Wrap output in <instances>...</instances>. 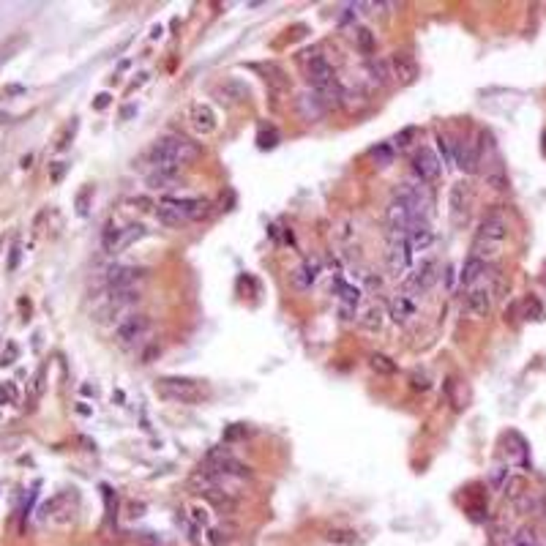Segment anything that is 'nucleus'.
Instances as JSON below:
<instances>
[{
    "label": "nucleus",
    "instance_id": "nucleus-1",
    "mask_svg": "<svg viewBox=\"0 0 546 546\" xmlns=\"http://www.w3.org/2000/svg\"><path fill=\"white\" fill-rule=\"evenodd\" d=\"M202 156V147L197 145L194 140L183 137V134H164L159 137L153 145L147 147L145 159L153 164V167H162V164H191Z\"/></svg>",
    "mask_w": 546,
    "mask_h": 546
},
{
    "label": "nucleus",
    "instance_id": "nucleus-2",
    "mask_svg": "<svg viewBox=\"0 0 546 546\" xmlns=\"http://www.w3.org/2000/svg\"><path fill=\"white\" fill-rule=\"evenodd\" d=\"M202 467L210 470V473H216L219 478H224L227 483L252 478V467H249V464H243V462H238L227 448H210L208 454H205V459H202Z\"/></svg>",
    "mask_w": 546,
    "mask_h": 546
},
{
    "label": "nucleus",
    "instance_id": "nucleus-3",
    "mask_svg": "<svg viewBox=\"0 0 546 546\" xmlns=\"http://www.w3.org/2000/svg\"><path fill=\"white\" fill-rule=\"evenodd\" d=\"M156 394L175 404H197L205 399V388L191 377H162L156 382Z\"/></svg>",
    "mask_w": 546,
    "mask_h": 546
},
{
    "label": "nucleus",
    "instance_id": "nucleus-4",
    "mask_svg": "<svg viewBox=\"0 0 546 546\" xmlns=\"http://www.w3.org/2000/svg\"><path fill=\"white\" fill-rule=\"evenodd\" d=\"M153 334V320L147 315H128L121 325H115V344L121 350H137Z\"/></svg>",
    "mask_w": 546,
    "mask_h": 546
},
{
    "label": "nucleus",
    "instance_id": "nucleus-5",
    "mask_svg": "<svg viewBox=\"0 0 546 546\" xmlns=\"http://www.w3.org/2000/svg\"><path fill=\"white\" fill-rule=\"evenodd\" d=\"M145 279H147L145 268H137V265H112L104 273V290L107 295L123 293V290H140Z\"/></svg>",
    "mask_w": 546,
    "mask_h": 546
},
{
    "label": "nucleus",
    "instance_id": "nucleus-6",
    "mask_svg": "<svg viewBox=\"0 0 546 546\" xmlns=\"http://www.w3.org/2000/svg\"><path fill=\"white\" fill-rule=\"evenodd\" d=\"M162 205L175 208L186 222H200V219L210 216V208H213L210 200H205V197H172V194L162 197Z\"/></svg>",
    "mask_w": 546,
    "mask_h": 546
},
{
    "label": "nucleus",
    "instance_id": "nucleus-7",
    "mask_svg": "<svg viewBox=\"0 0 546 546\" xmlns=\"http://www.w3.org/2000/svg\"><path fill=\"white\" fill-rule=\"evenodd\" d=\"M442 172L440 156L432 150V147H418L413 153V175L418 178L420 183H435Z\"/></svg>",
    "mask_w": 546,
    "mask_h": 546
},
{
    "label": "nucleus",
    "instance_id": "nucleus-8",
    "mask_svg": "<svg viewBox=\"0 0 546 546\" xmlns=\"http://www.w3.org/2000/svg\"><path fill=\"white\" fill-rule=\"evenodd\" d=\"M410 268H413V249H410L407 238L391 241V246H388V271H391V276L407 279Z\"/></svg>",
    "mask_w": 546,
    "mask_h": 546
},
{
    "label": "nucleus",
    "instance_id": "nucleus-9",
    "mask_svg": "<svg viewBox=\"0 0 546 546\" xmlns=\"http://www.w3.org/2000/svg\"><path fill=\"white\" fill-rule=\"evenodd\" d=\"M470 202H473V189H470V183H454L451 186V194H448V213H451V222L456 224V227H462L464 222H467V213H470Z\"/></svg>",
    "mask_w": 546,
    "mask_h": 546
},
{
    "label": "nucleus",
    "instance_id": "nucleus-10",
    "mask_svg": "<svg viewBox=\"0 0 546 546\" xmlns=\"http://www.w3.org/2000/svg\"><path fill=\"white\" fill-rule=\"evenodd\" d=\"M435 281H437V262L435 260H423L418 268L404 279V290H407V295H423L435 287Z\"/></svg>",
    "mask_w": 546,
    "mask_h": 546
},
{
    "label": "nucleus",
    "instance_id": "nucleus-11",
    "mask_svg": "<svg viewBox=\"0 0 546 546\" xmlns=\"http://www.w3.org/2000/svg\"><path fill=\"white\" fill-rule=\"evenodd\" d=\"M295 109H298L301 121H306V123H320V121L331 112L317 90H303V93H298V99H295Z\"/></svg>",
    "mask_w": 546,
    "mask_h": 546
},
{
    "label": "nucleus",
    "instance_id": "nucleus-12",
    "mask_svg": "<svg viewBox=\"0 0 546 546\" xmlns=\"http://www.w3.org/2000/svg\"><path fill=\"white\" fill-rule=\"evenodd\" d=\"M462 312L467 317L481 320L492 312V290L489 287H470L462 298Z\"/></svg>",
    "mask_w": 546,
    "mask_h": 546
},
{
    "label": "nucleus",
    "instance_id": "nucleus-13",
    "mask_svg": "<svg viewBox=\"0 0 546 546\" xmlns=\"http://www.w3.org/2000/svg\"><path fill=\"white\" fill-rule=\"evenodd\" d=\"M145 183L150 191H169L181 183V167L178 164H162L153 167L145 175Z\"/></svg>",
    "mask_w": 546,
    "mask_h": 546
},
{
    "label": "nucleus",
    "instance_id": "nucleus-14",
    "mask_svg": "<svg viewBox=\"0 0 546 546\" xmlns=\"http://www.w3.org/2000/svg\"><path fill=\"white\" fill-rule=\"evenodd\" d=\"M451 150H454V164L467 172V175H473V172H478L481 167V153H478V145L475 142H451Z\"/></svg>",
    "mask_w": 546,
    "mask_h": 546
},
{
    "label": "nucleus",
    "instance_id": "nucleus-15",
    "mask_svg": "<svg viewBox=\"0 0 546 546\" xmlns=\"http://www.w3.org/2000/svg\"><path fill=\"white\" fill-rule=\"evenodd\" d=\"M388 63H391V77H394L399 85H410L418 80V63H415L413 55H407V52H394V55L388 58Z\"/></svg>",
    "mask_w": 546,
    "mask_h": 546
},
{
    "label": "nucleus",
    "instance_id": "nucleus-16",
    "mask_svg": "<svg viewBox=\"0 0 546 546\" xmlns=\"http://www.w3.org/2000/svg\"><path fill=\"white\" fill-rule=\"evenodd\" d=\"M336 74H334V66L328 63V58H322V55H315L309 66H306V80L312 85V90H322V87H328V85H334Z\"/></svg>",
    "mask_w": 546,
    "mask_h": 546
},
{
    "label": "nucleus",
    "instance_id": "nucleus-17",
    "mask_svg": "<svg viewBox=\"0 0 546 546\" xmlns=\"http://www.w3.org/2000/svg\"><path fill=\"white\" fill-rule=\"evenodd\" d=\"M475 238H483V241H492V243H503L508 238V219H505L500 210H492L478 227V235Z\"/></svg>",
    "mask_w": 546,
    "mask_h": 546
},
{
    "label": "nucleus",
    "instance_id": "nucleus-18",
    "mask_svg": "<svg viewBox=\"0 0 546 546\" xmlns=\"http://www.w3.org/2000/svg\"><path fill=\"white\" fill-rule=\"evenodd\" d=\"M363 74H366V80L375 85V87H388V85L394 83L388 58H380V55L366 58V63H363Z\"/></svg>",
    "mask_w": 546,
    "mask_h": 546
},
{
    "label": "nucleus",
    "instance_id": "nucleus-19",
    "mask_svg": "<svg viewBox=\"0 0 546 546\" xmlns=\"http://www.w3.org/2000/svg\"><path fill=\"white\" fill-rule=\"evenodd\" d=\"M388 315H391L394 322L404 325V322H410L413 317L418 315V303L413 301V295H407V293L394 295V298H391V303H388Z\"/></svg>",
    "mask_w": 546,
    "mask_h": 546
},
{
    "label": "nucleus",
    "instance_id": "nucleus-20",
    "mask_svg": "<svg viewBox=\"0 0 546 546\" xmlns=\"http://www.w3.org/2000/svg\"><path fill=\"white\" fill-rule=\"evenodd\" d=\"M216 96H222V102H227V104H243V102H249V96H252V87L243 83V80H224V83L216 87Z\"/></svg>",
    "mask_w": 546,
    "mask_h": 546
},
{
    "label": "nucleus",
    "instance_id": "nucleus-21",
    "mask_svg": "<svg viewBox=\"0 0 546 546\" xmlns=\"http://www.w3.org/2000/svg\"><path fill=\"white\" fill-rule=\"evenodd\" d=\"M334 290L339 293V312H341V317L344 320H353L356 317V306L360 303V290L358 287H353V284H344L341 279H336L334 281Z\"/></svg>",
    "mask_w": 546,
    "mask_h": 546
},
{
    "label": "nucleus",
    "instance_id": "nucleus-22",
    "mask_svg": "<svg viewBox=\"0 0 546 546\" xmlns=\"http://www.w3.org/2000/svg\"><path fill=\"white\" fill-rule=\"evenodd\" d=\"M205 500H208L222 516H232L238 508H241V500L235 497V492L232 489H213V492H208V495H202Z\"/></svg>",
    "mask_w": 546,
    "mask_h": 546
},
{
    "label": "nucleus",
    "instance_id": "nucleus-23",
    "mask_svg": "<svg viewBox=\"0 0 546 546\" xmlns=\"http://www.w3.org/2000/svg\"><path fill=\"white\" fill-rule=\"evenodd\" d=\"M320 276V260H303V265H298L293 273H290V284L295 290H309Z\"/></svg>",
    "mask_w": 546,
    "mask_h": 546
},
{
    "label": "nucleus",
    "instance_id": "nucleus-24",
    "mask_svg": "<svg viewBox=\"0 0 546 546\" xmlns=\"http://www.w3.org/2000/svg\"><path fill=\"white\" fill-rule=\"evenodd\" d=\"M407 243H410L413 254L432 249V243H435V230L429 227V222H420V224H415V227L410 230V235H407Z\"/></svg>",
    "mask_w": 546,
    "mask_h": 546
},
{
    "label": "nucleus",
    "instance_id": "nucleus-25",
    "mask_svg": "<svg viewBox=\"0 0 546 546\" xmlns=\"http://www.w3.org/2000/svg\"><path fill=\"white\" fill-rule=\"evenodd\" d=\"M489 271V265L481 262V260H475V257H467L462 265V273H459V281H462V287H475L478 281L483 279V273Z\"/></svg>",
    "mask_w": 546,
    "mask_h": 546
},
{
    "label": "nucleus",
    "instance_id": "nucleus-26",
    "mask_svg": "<svg viewBox=\"0 0 546 546\" xmlns=\"http://www.w3.org/2000/svg\"><path fill=\"white\" fill-rule=\"evenodd\" d=\"M191 126L197 128L200 134L216 131V112L208 104H194V109H191Z\"/></svg>",
    "mask_w": 546,
    "mask_h": 546
},
{
    "label": "nucleus",
    "instance_id": "nucleus-27",
    "mask_svg": "<svg viewBox=\"0 0 546 546\" xmlns=\"http://www.w3.org/2000/svg\"><path fill=\"white\" fill-rule=\"evenodd\" d=\"M382 322H385V312H382V306L380 303H372V306H366L360 317H358V325L363 328V331H369V334H377L382 331Z\"/></svg>",
    "mask_w": 546,
    "mask_h": 546
},
{
    "label": "nucleus",
    "instance_id": "nucleus-28",
    "mask_svg": "<svg viewBox=\"0 0 546 546\" xmlns=\"http://www.w3.org/2000/svg\"><path fill=\"white\" fill-rule=\"evenodd\" d=\"M353 42H356L358 52H360V55H366V58H372V55H375V49H377V39H375V33H372L369 28H356Z\"/></svg>",
    "mask_w": 546,
    "mask_h": 546
},
{
    "label": "nucleus",
    "instance_id": "nucleus-29",
    "mask_svg": "<svg viewBox=\"0 0 546 546\" xmlns=\"http://www.w3.org/2000/svg\"><path fill=\"white\" fill-rule=\"evenodd\" d=\"M121 235H123V227H118V224H107L104 232H102V246H104L107 254H118L121 249Z\"/></svg>",
    "mask_w": 546,
    "mask_h": 546
},
{
    "label": "nucleus",
    "instance_id": "nucleus-30",
    "mask_svg": "<svg viewBox=\"0 0 546 546\" xmlns=\"http://www.w3.org/2000/svg\"><path fill=\"white\" fill-rule=\"evenodd\" d=\"M369 366H372V372L385 375V377H391V375H396V372H399L396 360H394V358H388V356H382V353H375V356L369 358Z\"/></svg>",
    "mask_w": 546,
    "mask_h": 546
},
{
    "label": "nucleus",
    "instance_id": "nucleus-31",
    "mask_svg": "<svg viewBox=\"0 0 546 546\" xmlns=\"http://www.w3.org/2000/svg\"><path fill=\"white\" fill-rule=\"evenodd\" d=\"M156 219L164 224V227H181V224H186V219L178 213L175 208H169V205H156Z\"/></svg>",
    "mask_w": 546,
    "mask_h": 546
},
{
    "label": "nucleus",
    "instance_id": "nucleus-32",
    "mask_svg": "<svg viewBox=\"0 0 546 546\" xmlns=\"http://www.w3.org/2000/svg\"><path fill=\"white\" fill-rule=\"evenodd\" d=\"M394 156H396V150H394V145H388V142H380V145L372 147V159H375V164H380V167H391L394 164Z\"/></svg>",
    "mask_w": 546,
    "mask_h": 546
},
{
    "label": "nucleus",
    "instance_id": "nucleus-33",
    "mask_svg": "<svg viewBox=\"0 0 546 546\" xmlns=\"http://www.w3.org/2000/svg\"><path fill=\"white\" fill-rule=\"evenodd\" d=\"M505 497H511V500H519L525 492H530L527 489V478H522V475H511L508 481H505Z\"/></svg>",
    "mask_w": 546,
    "mask_h": 546
},
{
    "label": "nucleus",
    "instance_id": "nucleus-34",
    "mask_svg": "<svg viewBox=\"0 0 546 546\" xmlns=\"http://www.w3.org/2000/svg\"><path fill=\"white\" fill-rule=\"evenodd\" d=\"M505 546H538V538H535V533H533L530 527H522V530H516V533L505 541Z\"/></svg>",
    "mask_w": 546,
    "mask_h": 546
},
{
    "label": "nucleus",
    "instance_id": "nucleus-35",
    "mask_svg": "<svg viewBox=\"0 0 546 546\" xmlns=\"http://www.w3.org/2000/svg\"><path fill=\"white\" fill-rule=\"evenodd\" d=\"M142 235H145V227H142V224H128V227H123V235H121V249H118V252H123V249H128L131 243H137Z\"/></svg>",
    "mask_w": 546,
    "mask_h": 546
},
{
    "label": "nucleus",
    "instance_id": "nucleus-36",
    "mask_svg": "<svg viewBox=\"0 0 546 546\" xmlns=\"http://www.w3.org/2000/svg\"><path fill=\"white\" fill-rule=\"evenodd\" d=\"M508 478H511L508 464H495V467L489 470V486H492V489H503Z\"/></svg>",
    "mask_w": 546,
    "mask_h": 546
},
{
    "label": "nucleus",
    "instance_id": "nucleus-37",
    "mask_svg": "<svg viewBox=\"0 0 546 546\" xmlns=\"http://www.w3.org/2000/svg\"><path fill=\"white\" fill-rule=\"evenodd\" d=\"M541 312H544V306H541V301H538L535 295H527L525 301H522V317H527V320H538Z\"/></svg>",
    "mask_w": 546,
    "mask_h": 546
},
{
    "label": "nucleus",
    "instance_id": "nucleus-38",
    "mask_svg": "<svg viewBox=\"0 0 546 546\" xmlns=\"http://www.w3.org/2000/svg\"><path fill=\"white\" fill-rule=\"evenodd\" d=\"M435 142H437V150H440V162L442 164H454V150H451V142H448V137L437 131L435 134Z\"/></svg>",
    "mask_w": 546,
    "mask_h": 546
},
{
    "label": "nucleus",
    "instance_id": "nucleus-39",
    "mask_svg": "<svg viewBox=\"0 0 546 546\" xmlns=\"http://www.w3.org/2000/svg\"><path fill=\"white\" fill-rule=\"evenodd\" d=\"M328 541L353 546V544H358V533L356 530H331V533H328Z\"/></svg>",
    "mask_w": 546,
    "mask_h": 546
},
{
    "label": "nucleus",
    "instance_id": "nucleus-40",
    "mask_svg": "<svg viewBox=\"0 0 546 546\" xmlns=\"http://www.w3.org/2000/svg\"><path fill=\"white\" fill-rule=\"evenodd\" d=\"M415 137H418V128H415V126H404V128L399 131V134L394 137V147L404 150V147L413 145V140H415Z\"/></svg>",
    "mask_w": 546,
    "mask_h": 546
},
{
    "label": "nucleus",
    "instance_id": "nucleus-41",
    "mask_svg": "<svg viewBox=\"0 0 546 546\" xmlns=\"http://www.w3.org/2000/svg\"><path fill=\"white\" fill-rule=\"evenodd\" d=\"M486 183L492 186V189H508V175L503 172V167L492 169V172H486Z\"/></svg>",
    "mask_w": 546,
    "mask_h": 546
},
{
    "label": "nucleus",
    "instance_id": "nucleus-42",
    "mask_svg": "<svg viewBox=\"0 0 546 546\" xmlns=\"http://www.w3.org/2000/svg\"><path fill=\"white\" fill-rule=\"evenodd\" d=\"M265 74H271V77H265V80H268V83H271L276 90H287V85H290V83L284 80V71H281V68L268 66V71H265Z\"/></svg>",
    "mask_w": 546,
    "mask_h": 546
},
{
    "label": "nucleus",
    "instance_id": "nucleus-43",
    "mask_svg": "<svg viewBox=\"0 0 546 546\" xmlns=\"http://www.w3.org/2000/svg\"><path fill=\"white\" fill-rule=\"evenodd\" d=\"M410 388L423 394V391H429V388H432V380H429L426 372H413V375H410Z\"/></svg>",
    "mask_w": 546,
    "mask_h": 546
},
{
    "label": "nucleus",
    "instance_id": "nucleus-44",
    "mask_svg": "<svg viewBox=\"0 0 546 546\" xmlns=\"http://www.w3.org/2000/svg\"><path fill=\"white\" fill-rule=\"evenodd\" d=\"M191 519H194L200 527H208L210 530V511L208 508H202V505H191Z\"/></svg>",
    "mask_w": 546,
    "mask_h": 546
},
{
    "label": "nucleus",
    "instance_id": "nucleus-45",
    "mask_svg": "<svg viewBox=\"0 0 546 546\" xmlns=\"http://www.w3.org/2000/svg\"><path fill=\"white\" fill-rule=\"evenodd\" d=\"M137 541L142 546H167V541L159 535V533H140L137 535Z\"/></svg>",
    "mask_w": 546,
    "mask_h": 546
},
{
    "label": "nucleus",
    "instance_id": "nucleus-46",
    "mask_svg": "<svg viewBox=\"0 0 546 546\" xmlns=\"http://www.w3.org/2000/svg\"><path fill=\"white\" fill-rule=\"evenodd\" d=\"M17 353H20V347H17L14 341H8V344H6V350H3V356H0V363H3V366L14 363V360H17Z\"/></svg>",
    "mask_w": 546,
    "mask_h": 546
},
{
    "label": "nucleus",
    "instance_id": "nucleus-47",
    "mask_svg": "<svg viewBox=\"0 0 546 546\" xmlns=\"http://www.w3.org/2000/svg\"><path fill=\"white\" fill-rule=\"evenodd\" d=\"M276 140H279V134H276L273 128L268 131V134H265V131H260V137H257V142H260V147H262V150H265V147L276 145Z\"/></svg>",
    "mask_w": 546,
    "mask_h": 546
},
{
    "label": "nucleus",
    "instance_id": "nucleus-48",
    "mask_svg": "<svg viewBox=\"0 0 546 546\" xmlns=\"http://www.w3.org/2000/svg\"><path fill=\"white\" fill-rule=\"evenodd\" d=\"M66 169H68V164H63V162H55L52 169H49V181H52V183H61V178L66 175Z\"/></svg>",
    "mask_w": 546,
    "mask_h": 546
},
{
    "label": "nucleus",
    "instance_id": "nucleus-49",
    "mask_svg": "<svg viewBox=\"0 0 546 546\" xmlns=\"http://www.w3.org/2000/svg\"><path fill=\"white\" fill-rule=\"evenodd\" d=\"M93 194V189H85V191H80V197H77V213L80 216H85L87 213V197Z\"/></svg>",
    "mask_w": 546,
    "mask_h": 546
},
{
    "label": "nucleus",
    "instance_id": "nucleus-50",
    "mask_svg": "<svg viewBox=\"0 0 546 546\" xmlns=\"http://www.w3.org/2000/svg\"><path fill=\"white\" fill-rule=\"evenodd\" d=\"M20 243H14L11 246V257H8V271H17V265H20Z\"/></svg>",
    "mask_w": 546,
    "mask_h": 546
},
{
    "label": "nucleus",
    "instance_id": "nucleus-51",
    "mask_svg": "<svg viewBox=\"0 0 546 546\" xmlns=\"http://www.w3.org/2000/svg\"><path fill=\"white\" fill-rule=\"evenodd\" d=\"M246 435V429L241 426V423H235V429H230L227 435H224V440H235V437H243Z\"/></svg>",
    "mask_w": 546,
    "mask_h": 546
},
{
    "label": "nucleus",
    "instance_id": "nucleus-52",
    "mask_svg": "<svg viewBox=\"0 0 546 546\" xmlns=\"http://www.w3.org/2000/svg\"><path fill=\"white\" fill-rule=\"evenodd\" d=\"M42 388H44V369L36 375V380H33V396H39V394H42Z\"/></svg>",
    "mask_w": 546,
    "mask_h": 546
},
{
    "label": "nucleus",
    "instance_id": "nucleus-53",
    "mask_svg": "<svg viewBox=\"0 0 546 546\" xmlns=\"http://www.w3.org/2000/svg\"><path fill=\"white\" fill-rule=\"evenodd\" d=\"M366 281H369V290H382V279H380V276H372V273H369Z\"/></svg>",
    "mask_w": 546,
    "mask_h": 546
},
{
    "label": "nucleus",
    "instance_id": "nucleus-54",
    "mask_svg": "<svg viewBox=\"0 0 546 546\" xmlns=\"http://www.w3.org/2000/svg\"><path fill=\"white\" fill-rule=\"evenodd\" d=\"M109 99H112L109 93H99V96H96V104L93 107H96V109H104V107L109 104Z\"/></svg>",
    "mask_w": 546,
    "mask_h": 546
},
{
    "label": "nucleus",
    "instance_id": "nucleus-55",
    "mask_svg": "<svg viewBox=\"0 0 546 546\" xmlns=\"http://www.w3.org/2000/svg\"><path fill=\"white\" fill-rule=\"evenodd\" d=\"M134 112H137V107H131V104H128V107H123V109H121V118L126 121V118H131Z\"/></svg>",
    "mask_w": 546,
    "mask_h": 546
}]
</instances>
